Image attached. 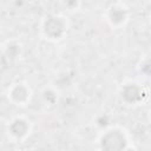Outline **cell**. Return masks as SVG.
Instances as JSON below:
<instances>
[{
	"mask_svg": "<svg viewBox=\"0 0 151 151\" xmlns=\"http://www.w3.org/2000/svg\"><path fill=\"white\" fill-rule=\"evenodd\" d=\"M29 88L24 84H17L8 92V97H11V99L17 103V105H25V103L29 100Z\"/></svg>",
	"mask_w": 151,
	"mask_h": 151,
	"instance_id": "7a4b0ae2",
	"label": "cell"
},
{
	"mask_svg": "<svg viewBox=\"0 0 151 151\" xmlns=\"http://www.w3.org/2000/svg\"><path fill=\"white\" fill-rule=\"evenodd\" d=\"M55 27H65L64 21L61 20V18L59 17H53V18H48V20L45 22L44 25V32L46 34V37L48 39H60L61 35L64 34V32L55 29Z\"/></svg>",
	"mask_w": 151,
	"mask_h": 151,
	"instance_id": "6da1fadb",
	"label": "cell"
}]
</instances>
